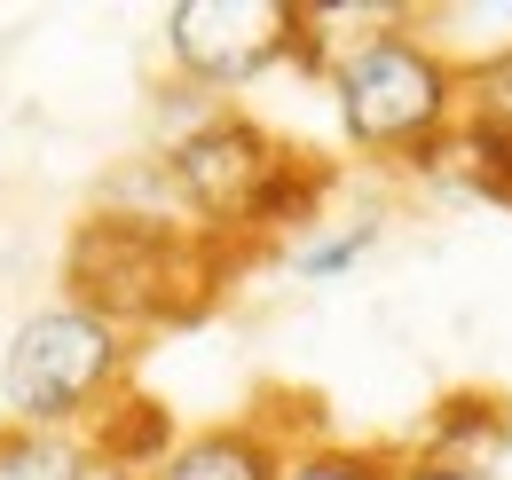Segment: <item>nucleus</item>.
<instances>
[{
  "label": "nucleus",
  "instance_id": "nucleus-8",
  "mask_svg": "<svg viewBox=\"0 0 512 480\" xmlns=\"http://www.w3.org/2000/svg\"><path fill=\"white\" fill-rule=\"evenodd\" d=\"M465 142H473V181H481L489 197H505V205H512V134H497V126H473Z\"/></svg>",
  "mask_w": 512,
  "mask_h": 480
},
{
  "label": "nucleus",
  "instance_id": "nucleus-10",
  "mask_svg": "<svg viewBox=\"0 0 512 480\" xmlns=\"http://www.w3.org/2000/svg\"><path fill=\"white\" fill-rule=\"evenodd\" d=\"M473 95H481V119H473V126H497V134H512V56L489 63V71L473 79Z\"/></svg>",
  "mask_w": 512,
  "mask_h": 480
},
{
  "label": "nucleus",
  "instance_id": "nucleus-2",
  "mask_svg": "<svg viewBox=\"0 0 512 480\" xmlns=\"http://www.w3.org/2000/svg\"><path fill=\"white\" fill-rule=\"evenodd\" d=\"M111 378H119V323H103L87 307H56V315H40V323L16 331L8 370H0V394H8L16 418H32V433H40V425L87 410Z\"/></svg>",
  "mask_w": 512,
  "mask_h": 480
},
{
  "label": "nucleus",
  "instance_id": "nucleus-1",
  "mask_svg": "<svg viewBox=\"0 0 512 480\" xmlns=\"http://www.w3.org/2000/svg\"><path fill=\"white\" fill-rule=\"evenodd\" d=\"M449 103H457L449 63L434 48H418V40H402V32H379L339 63V119L363 150L434 142L449 126Z\"/></svg>",
  "mask_w": 512,
  "mask_h": 480
},
{
  "label": "nucleus",
  "instance_id": "nucleus-7",
  "mask_svg": "<svg viewBox=\"0 0 512 480\" xmlns=\"http://www.w3.org/2000/svg\"><path fill=\"white\" fill-rule=\"evenodd\" d=\"M0 480H87V457L48 441V433H8L0 441Z\"/></svg>",
  "mask_w": 512,
  "mask_h": 480
},
{
  "label": "nucleus",
  "instance_id": "nucleus-12",
  "mask_svg": "<svg viewBox=\"0 0 512 480\" xmlns=\"http://www.w3.org/2000/svg\"><path fill=\"white\" fill-rule=\"evenodd\" d=\"M394 480H473V465H449V457H426V465H402Z\"/></svg>",
  "mask_w": 512,
  "mask_h": 480
},
{
  "label": "nucleus",
  "instance_id": "nucleus-4",
  "mask_svg": "<svg viewBox=\"0 0 512 480\" xmlns=\"http://www.w3.org/2000/svg\"><path fill=\"white\" fill-rule=\"evenodd\" d=\"M292 166H308V158H284L260 126L213 119L174 150V189L213 221H268L292 197Z\"/></svg>",
  "mask_w": 512,
  "mask_h": 480
},
{
  "label": "nucleus",
  "instance_id": "nucleus-5",
  "mask_svg": "<svg viewBox=\"0 0 512 480\" xmlns=\"http://www.w3.org/2000/svg\"><path fill=\"white\" fill-rule=\"evenodd\" d=\"M166 40H174V63L190 79L229 87V79H253L260 63H276L300 40V8H284V0H182Z\"/></svg>",
  "mask_w": 512,
  "mask_h": 480
},
{
  "label": "nucleus",
  "instance_id": "nucleus-6",
  "mask_svg": "<svg viewBox=\"0 0 512 480\" xmlns=\"http://www.w3.org/2000/svg\"><path fill=\"white\" fill-rule=\"evenodd\" d=\"M150 480H276V457L253 433H205V441H182L174 457H158Z\"/></svg>",
  "mask_w": 512,
  "mask_h": 480
},
{
  "label": "nucleus",
  "instance_id": "nucleus-9",
  "mask_svg": "<svg viewBox=\"0 0 512 480\" xmlns=\"http://www.w3.org/2000/svg\"><path fill=\"white\" fill-rule=\"evenodd\" d=\"M276 480H379V457H355V449H323V457H300Z\"/></svg>",
  "mask_w": 512,
  "mask_h": 480
},
{
  "label": "nucleus",
  "instance_id": "nucleus-11",
  "mask_svg": "<svg viewBox=\"0 0 512 480\" xmlns=\"http://www.w3.org/2000/svg\"><path fill=\"white\" fill-rule=\"evenodd\" d=\"M371 237H379V229H347V237H331V244H308V252H300V276H331V268L363 260V252H371Z\"/></svg>",
  "mask_w": 512,
  "mask_h": 480
},
{
  "label": "nucleus",
  "instance_id": "nucleus-3",
  "mask_svg": "<svg viewBox=\"0 0 512 480\" xmlns=\"http://www.w3.org/2000/svg\"><path fill=\"white\" fill-rule=\"evenodd\" d=\"M71 284L111 315H182L174 292H205L197 276H182V244L158 221H95L71 244Z\"/></svg>",
  "mask_w": 512,
  "mask_h": 480
}]
</instances>
